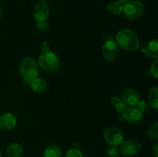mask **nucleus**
Returning <instances> with one entry per match:
<instances>
[{
  "label": "nucleus",
  "instance_id": "obj_25",
  "mask_svg": "<svg viewBox=\"0 0 158 157\" xmlns=\"http://www.w3.org/2000/svg\"><path fill=\"white\" fill-rule=\"evenodd\" d=\"M41 51H42V53L49 52V46L46 42H43V44L41 45Z\"/></svg>",
  "mask_w": 158,
  "mask_h": 157
},
{
  "label": "nucleus",
  "instance_id": "obj_3",
  "mask_svg": "<svg viewBox=\"0 0 158 157\" xmlns=\"http://www.w3.org/2000/svg\"><path fill=\"white\" fill-rule=\"evenodd\" d=\"M38 66L45 72L54 73L60 69V63L56 55L49 51L42 53L39 57Z\"/></svg>",
  "mask_w": 158,
  "mask_h": 157
},
{
  "label": "nucleus",
  "instance_id": "obj_20",
  "mask_svg": "<svg viewBox=\"0 0 158 157\" xmlns=\"http://www.w3.org/2000/svg\"><path fill=\"white\" fill-rule=\"evenodd\" d=\"M148 136L150 138L153 139L154 140L158 139V125L157 123H155L154 124H153L152 126L150 127L149 130L148 132Z\"/></svg>",
  "mask_w": 158,
  "mask_h": 157
},
{
  "label": "nucleus",
  "instance_id": "obj_23",
  "mask_svg": "<svg viewBox=\"0 0 158 157\" xmlns=\"http://www.w3.org/2000/svg\"><path fill=\"white\" fill-rule=\"evenodd\" d=\"M150 72L154 78H158V61L157 59L154 60V62L151 65Z\"/></svg>",
  "mask_w": 158,
  "mask_h": 157
},
{
  "label": "nucleus",
  "instance_id": "obj_26",
  "mask_svg": "<svg viewBox=\"0 0 158 157\" xmlns=\"http://www.w3.org/2000/svg\"><path fill=\"white\" fill-rule=\"evenodd\" d=\"M152 152L155 157H158V143H155L152 146Z\"/></svg>",
  "mask_w": 158,
  "mask_h": 157
},
{
  "label": "nucleus",
  "instance_id": "obj_22",
  "mask_svg": "<svg viewBox=\"0 0 158 157\" xmlns=\"http://www.w3.org/2000/svg\"><path fill=\"white\" fill-rule=\"evenodd\" d=\"M66 157H83V154L78 149H70L66 152Z\"/></svg>",
  "mask_w": 158,
  "mask_h": 157
},
{
  "label": "nucleus",
  "instance_id": "obj_14",
  "mask_svg": "<svg viewBox=\"0 0 158 157\" xmlns=\"http://www.w3.org/2000/svg\"><path fill=\"white\" fill-rule=\"evenodd\" d=\"M111 104H112L113 107L118 112H123L127 108V105L126 102L123 99V97H120L119 95H114L111 98Z\"/></svg>",
  "mask_w": 158,
  "mask_h": 157
},
{
  "label": "nucleus",
  "instance_id": "obj_6",
  "mask_svg": "<svg viewBox=\"0 0 158 157\" xmlns=\"http://www.w3.org/2000/svg\"><path fill=\"white\" fill-rule=\"evenodd\" d=\"M143 114L136 106H130L123 112H120L117 119L120 121H128L131 123H140L143 119Z\"/></svg>",
  "mask_w": 158,
  "mask_h": 157
},
{
  "label": "nucleus",
  "instance_id": "obj_29",
  "mask_svg": "<svg viewBox=\"0 0 158 157\" xmlns=\"http://www.w3.org/2000/svg\"><path fill=\"white\" fill-rule=\"evenodd\" d=\"M1 155H2V154H1V150H0V157H1Z\"/></svg>",
  "mask_w": 158,
  "mask_h": 157
},
{
  "label": "nucleus",
  "instance_id": "obj_15",
  "mask_svg": "<svg viewBox=\"0 0 158 157\" xmlns=\"http://www.w3.org/2000/svg\"><path fill=\"white\" fill-rule=\"evenodd\" d=\"M7 155L9 157H22L23 155V149L19 143H11L8 146Z\"/></svg>",
  "mask_w": 158,
  "mask_h": 157
},
{
  "label": "nucleus",
  "instance_id": "obj_12",
  "mask_svg": "<svg viewBox=\"0 0 158 157\" xmlns=\"http://www.w3.org/2000/svg\"><path fill=\"white\" fill-rule=\"evenodd\" d=\"M31 89L36 93H43L49 88L47 82L40 78H35L29 83Z\"/></svg>",
  "mask_w": 158,
  "mask_h": 157
},
{
  "label": "nucleus",
  "instance_id": "obj_11",
  "mask_svg": "<svg viewBox=\"0 0 158 157\" xmlns=\"http://www.w3.org/2000/svg\"><path fill=\"white\" fill-rule=\"evenodd\" d=\"M16 119L15 116L11 113H5L0 115V130H10L15 127Z\"/></svg>",
  "mask_w": 158,
  "mask_h": 157
},
{
  "label": "nucleus",
  "instance_id": "obj_2",
  "mask_svg": "<svg viewBox=\"0 0 158 157\" xmlns=\"http://www.w3.org/2000/svg\"><path fill=\"white\" fill-rule=\"evenodd\" d=\"M19 72L24 83L29 84L32 79L38 76V64L32 57H25L20 62Z\"/></svg>",
  "mask_w": 158,
  "mask_h": 157
},
{
  "label": "nucleus",
  "instance_id": "obj_28",
  "mask_svg": "<svg viewBox=\"0 0 158 157\" xmlns=\"http://www.w3.org/2000/svg\"><path fill=\"white\" fill-rule=\"evenodd\" d=\"M2 15V9H1V5H0V18H1Z\"/></svg>",
  "mask_w": 158,
  "mask_h": 157
},
{
  "label": "nucleus",
  "instance_id": "obj_18",
  "mask_svg": "<svg viewBox=\"0 0 158 157\" xmlns=\"http://www.w3.org/2000/svg\"><path fill=\"white\" fill-rule=\"evenodd\" d=\"M106 9L109 12L114 14V15H120L123 11V5L117 1L112 2L110 3L106 7Z\"/></svg>",
  "mask_w": 158,
  "mask_h": 157
},
{
  "label": "nucleus",
  "instance_id": "obj_9",
  "mask_svg": "<svg viewBox=\"0 0 158 157\" xmlns=\"http://www.w3.org/2000/svg\"><path fill=\"white\" fill-rule=\"evenodd\" d=\"M33 18L37 22H46L49 15V9L45 0H40L33 9Z\"/></svg>",
  "mask_w": 158,
  "mask_h": 157
},
{
  "label": "nucleus",
  "instance_id": "obj_17",
  "mask_svg": "<svg viewBox=\"0 0 158 157\" xmlns=\"http://www.w3.org/2000/svg\"><path fill=\"white\" fill-rule=\"evenodd\" d=\"M44 157H61V148L56 144H51L46 146L43 152Z\"/></svg>",
  "mask_w": 158,
  "mask_h": 157
},
{
  "label": "nucleus",
  "instance_id": "obj_10",
  "mask_svg": "<svg viewBox=\"0 0 158 157\" xmlns=\"http://www.w3.org/2000/svg\"><path fill=\"white\" fill-rule=\"evenodd\" d=\"M157 49H158V40L157 38L151 39L147 42L142 46L141 51L145 55L150 58H157Z\"/></svg>",
  "mask_w": 158,
  "mask_h": 157
},
{
  "label": "nucleus",
  "instance_id": "obj_7",
  "mask_svg": "<svg viewBox=\"0 0 158 157\" xmlns=\"http://www.w3.org/2000/svg\"><path fill=\"white\" fill-rule=\"evenodd\" d=\"M119 146V152L126 156L137 155L141 150V145L138 142L133 140L123 141Z\"/></svg>",
  "mask_w": 158,
  "mask_h": 157
},
{
  "label": "nucleus",
  "instance_id": "obj_24",
  "mask_svg": "<svg viewBox=\"0 0 158 157\" xmlns=\"http://www.w3.org/2000/svg\"><path fill=\"white\" fill-rule=\"evenodd\" d=\"M36 27H37V29H39V31H40L41 32H46V31L48 29V24L46 23V22H37Z\"/></svg>",
  "mask_w": 158,
  "mask_h": 157
},
{
  "label": "nucleus",
  "instance_id": "obj_13",
  "mask_svg": "<svg viewBox=\"0 0 158 157\" xmlns=\"http://www.w3.org/2000/svg\"><path fill=\"white\" fill-rule=\"evenodd\" d=\"M123 99L126 102L127 105L129 106H135L139 101L140 100V94L137 91L134 89H127L123 93Z\"/></svg>",
  "mask_w": 158,
  "mask_h": 157
},
{
  "label": "nucleus",
  "instance_id": "obj_1",
  "mask_svg": "<svg viewBox=\"0 0 158 157\" xmlns=\"http://www.w3.org/2000/svg\"><path fill=\"white\" fill-rule=\"evenodd\" d=\"M115 42L119 47L127 51H135L140 47L138 35L128 29L120 31L116 35Z\"/></svg>",
  "mask_w": 158,
  "mask_h": 157
},
{
  "label": "nucleus",
  "instance_id": "obj_21",
  "mask_svg": "<svg viewBox=\"0 0 158 157\" xmlns=\"http://www.w3.org/2000/svg\"><path fill=\"white\" fill-rule=\"evenodd\" d=\"M119 149L116 146H112L106 150V157H119Z\"/></svg>",
  "mask_w": 158,
  "mask_h": 157
},
{
  "label": "nucleus",
  "instance_id": "obj_27",
  "mask_svg": "<svg viewBox=\"0 0 158 157\" xmlns=\"http://www.w3.org/2000/svg\"><path fill=\"white\" fill-rule=\"evenodd\" d=\"M131 0H117V2H119L120 3H121L122 5H125L126 3H127L128 2H130Z\"/></svg>",
  "mask_w": 158,
  "mask_h": 157
},
{
  "label": "nucleus",
  "instance_id": "obj_4",
  "mask_svg": "<svg viewBox=\"0 0 158 157\" xmlns=\"http://www.w3.org/2000/svg\"><path fill=\"white\" fill-rule=\"evenodd\" d=\"M123 12L127 19L134 21L143 15L144 12V5L139 0L130 1L123 6Z\"/></svg>",
  "mask_w": 158,
  "mask_h": 157
},
{
  "label": "nucleus",
  "instance_id": "obj_19",
  "mask_svg": "<svg viewBox=\"0 0 158 157\" xmlns=\"http://www.w3.org/2000/svg\"><path fill=\"white\" fill-rule=\"evenodd\" d=\"M135 106L140 111V112H141V113L143 114V115H144V114H148L150 112V109H151V107H150L149 104H148L144 100H140Z\"/></svg>",
  "mask_w": 158,
  "mask_h": 157
},
{
  "label": "nucleus",
  "instance_id": "obj_8",
  "mask_svg": "<svg viewBox=\"0 0 158 157\" xmlns=\"http://www.w3.org/2000/svg\"><path fill=\"white\" fill-rule=\"evenodd\" d=\"M102 55L107 61H114L117 58L119 53V46L114 40L109 39L102 46Z\"/></svg>",
  "mask_w": 158,
  "mask_h": 157
},
{
  "label": "nucleus",
  "instance_id": "obj_16",
  "mask_svg": "<svg viewBox=\"0 0 158 157\" xmlns=\"http://www.w3.org/2000/svg\"><path fill=\"white\" fill-rule=\"evenodd\" d=\"M148 103L150 107L154 110H157L158 108V88L153 86L148 92Z\"/></svg>",
  "mask_w": 158,
  "mask_h": 157
},
{
  "label": "nucleus",
  "instance_id": "obj_5",
  "mask_svg": "<svg viewBox=\"0 0 158 157\" xmlns=\"http://www.w3.org/2000/svg\"><path fill=\"white\" fill-rule=\"evenodd\" d=\"M103 138L106 143L111 146H118L123 141V135L121 129L112 126L104 131Z\"/></svg>",
  "mask_w": 158,
  "mask_h": 157
}]
</instances>
